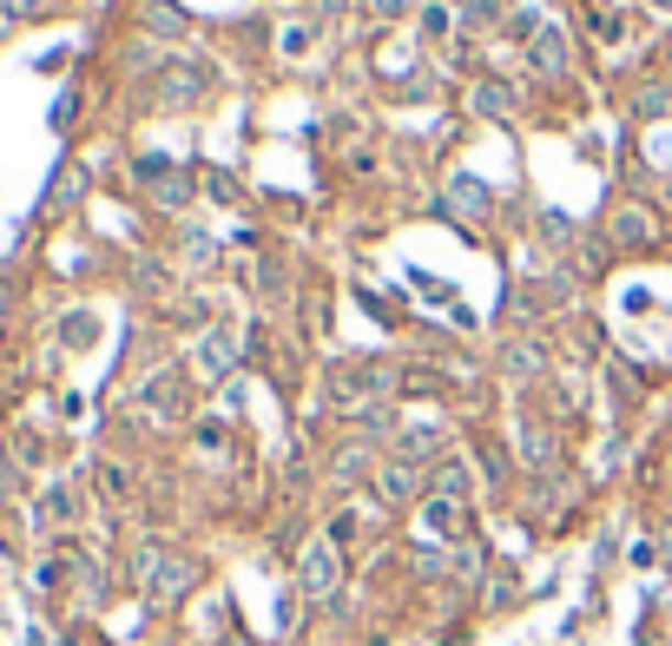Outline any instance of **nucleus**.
Instances as JSON below:
<instances>
[{"label":"nucleus","instance_id":"obj_3","mask_svg":"<svg viewBox=\"0 0 672 646\" xmlns=\"http://www.w3.org/2000/svg\"><path fill=\"white\" fill-rule=\"evenodd\" d=\"M568 59H574V46H568V26H535V40H528V66L541 73V79H561L568 73Z\"/></svg>","mask_w":672,"mask_h":646},{"label":"nucleus","instance_id":"obj_17","mask_svg":"<svg viewBox=\"0 0 672 646\" xmlns=\"http://www.w3.org/2000/svg\"><path fill=\"white\" fill-rule=\"evenodd\" d=\"M330 475H337L343 489H350V482H363V475H370V449H363V442H350V449L337 456V469H330Z\"/></svg>","mask_w":672,"mask_h":646},{"label":"nucleus","instance_id":"obj_19","mask_svg":"<svg viewBox=\"0 0 672 646\" xmlns=\"http://www.w3.org/2000/svg\"><path fill=\"white\" fill-rule=\"evenodd\" d=\"M634 112H640V119H660V112H672V86H640V92H634Z\"/></svg>","mask_w":672,"mask_h":646},{"label":"nucleus","instance_id":"obj_15","mask_svg":"<svg viewBox=\"0 0 672 646\" xmlns=\"http://www.w3.org/2000/svg\"><path fill=\"white\" fill-rule=\"evenodd\" d=\"M449 198H455V211H469V218H482V211H488V191H482V178H469V172H455V178H449Z\"/></svg>","mask_w":672,"mask_h":646},{"label":"nucleus","instance_id":"obj_26","mask_svg":"<svg viewBox=\"0 0 672 646\" xmlns=\"http://www.w3.org/2000/svg\"><path fill=\"white\" fill-rule=\"evenodd\" d=\"M317 13H323V20H337V13H343V0H317Z\"/></svg>","mask_w":672,"mask_h":646},{"label":"nucleus","instance_id":"obj_4","mask_svg":"<svg viewBox=\"0 0 672 646\" xmlns=\"http://www.w3.org/2000/svg\"><path fill=\"white\" fill-rule=\"evenodd\" d=\"M607 238H614L620 251H640V244H653V238H660V225H653V211H647V205H620V211L607 218Z\"/></svg>","mask_w":672,"mask_h":646},{"label":"nucleus","instance_id":"obj_6","mask_svg":"<svg viewBox=\"0 0 672 646\" xmlns=\"http://www.w3.org/2000/svg\"><path fill=\"white\" fill-rule=\"evenodd\" d=\"M205 92H211V79H205L198 66H172L165 86H158V106H198Z\"/></svg>","mask_w":672,"mask_h":646},{"label":"nucleus","instance_id":"obj_27","mask_svg":"<svg viewBox=\"0 0 672 646\" xmlns=\"http://www.w3.org/2000/svg\"><path fill=\"white\" fill-rule=\"evenodd\" d=\"M653 7H667V13H672V0H653Z\"/></svg>","mask_w":672,"mask_h":646},{"label":"nucleus","instance_id":"obj_29","mask_svg":"<svg viewBox=\"0 0 672 646\" xmlns=\"http://www.w3.org/2000/svg\"><path fill=\"white\" fill-rule=\"evenodd\" d=\"M667 198H672V178H667Z\"/></svg>","mask_w":672,"mask_h":646},{"label":"nucleus","instance_id":"obj_13","mask_svg":"<svg viewBox=\"0 0 672 646\" xmlns=\"http://www.w3.org/2000/svg\"><path fill=\"white\" fill-rule=\"evenodd\" d=\"M502 370H508V376H521V383H535V376L548 370V357H541L535 343H508V350H502Z\"/></svg>","mask_w":672,"mask_h":646},{"label":"nucleus","instance_id":"obj_22","mask_svg":"<svg viewBox=\"0 0 672 646\" xmlns=\"http://www.w3.org/2000/svg\"><path fill=\"white\" fill-rule=\"evenodd\" d=\"M422 33L442 40V33H449V7H422Z\"/></svg>","mask_w":672,"mask_h":646},{"label":"nucleus","instance_id":"obj_12","mask_svg":"<svg viewBox=\"0 0 672 646\" xmlns=\"http://www.w3.org/2000/svg\"><path fill=\"white\" fill-rule=\"evenodd\" d=\"M469 106H475V112H488V119H508V112H515V86H508V79H482Z\"/></svg>","mask_w":672,"mask_h":646},{"label":"nucleus","instance_id":"obj_8","mask_svg":"<svg viewBox=\"0 0 672 646\" xmlns=\"http://www.w3.org/2000/svg\"><path fill=\"white\" fill-rule=\"evenodd\" d=\"M515 449H521L528 469H554V456H561L554 436H548V423H521V429H515Z\"/></svg>","mask_w":672,"mask_h":646},{"label":"nucleus","instance_id":"obj_18","mask_svg":"<svg viewBox=\"0 0 672 646\" xmlns=\"http://www.w3.org/2000/svg\"><path fill=\"white\" fill-rule=\"evenodd\" d=\"M462 26H469V33L502 26V0H462Z\"/></svg>","mask_w":672,"mask_h":646},{"label":"nucleus","instance_id":"obj_25","mask_svg":"<svg viewBox=\"0 0 672 646\" xmlns=\"http://www.w3.org/2000/svg\"><path fill=\"white\" fill-rule=\"evenodd\" d=\"M409 7H416V0H376V13H389V20H396V13H409Z\"/></svg>","mask_w":672,"mask_h":646},{"label":"nucleus","instance_id":"obj_10","mask_svg":"<svg viewBox=\"0 0 672 646\" xmlns=\"http://www.w3.org/2000/svg\"><path fill=\"white\" fill-rule=\"evenodd\" d=\"M455 528H462V502L429 495V502H422V535H429V541H455Z\"/></svg>","mask_w":672,"mask_h":646},{"label":"nucleus","instance_id":"obj_14","mask_svg":"<svg viewBox=\"0 0 672 646\" xmlns=\"http://www.w3.org/2000/svg\"><path fill=\"white\" fill-rule=\"evenodd\" d=\"M436 449H442V436H436V429H403V436H396V462H416V469H422Z\"/></svg>","mask_w":672,"mask_h":646},{"label":"nucleus","instance_id":"obj_1","mask_svg":"<svg viewBox=\"0 0 672 646\" xmlns=\"http://www.w3.org/2000/svg\"><path fill=\"white\" fill-rule=\"evenodd\" d=\"M389 390H403V370H389V363H337V370H330V403H337V409L383 403Z\"/></svg>","mask_w":672,"mask_h":646},{"label":"nucleus","instance_id":"obj_24","mask_svg":"<svg viewBox=\"0 0 672 646\" xmlns=\"http://www.w3.org/2000/svg\"><path fill=\"white\" fill-rule=\"evenodd\" d=\"M350 535H356V515H337V522H330V541L350 548Z\"/></svg>","mask_w":672,"mask_h":646},{"label":"nucleus","instance_id":"obj_23","mask_svg":"<svg viewBox=\"0 0 672 646\" xmlns=\"http://www.w3.org/2000/svg\"><path fill=\"white\" fill-rule=\"evenodd\" d=\"M99 482H106V495H112V502H119V495H125V489H132V482H125V469H112V462H106V469H99Z\"/></svg>","mask_w":672,"mask_h":646},{"label":"nucleus","instance_id":"obj_16","mask_svg":"<svg viewBox=\"0 0 672 646\" xmlns=\"http://www.w3.org/2000/svg\"><path fill=\"white\" fill-rule=\"evenodd\" d=\"M535 225H541V244L548 251H574V218L568 211H541Z\"/></svg>","mask_w":672,"mask_h":646},{"label":"nucleus","instance_id":"obj_20","mask_svg":"<svg viewBox=\"0 0 672 646\" xmlns=\"http://www.w3.org/2000/svg\"><path fill=\"white\" fill-rule=\"evenodd\" d=\"M145 26H152V33H185V13H178L172 0H158V7H145Z\"/></svg>","mask_w":672,"mask_h":646},{"label":"nucleus","instance_id":"obj_21","mask_svg":"<svg viewBox=\"0 0 672 646\" xmlns=\"http://www.w3.org/2000/svg\"><path fill=\"white\" fill-rule=\"evenodd\" d=\"M73 515V489H53L46 502H40V522H66Z\"/></svg>","mask_w":672,"mask_h":646},{"label":"nucleus","instance_id":"obj_9","mask_svg":"<svg viewBox=\"0 0 672 646\" xmlns=\"http://www.w3.org/2000/svg\"><path fill=\"white\" fill-rule=\"evenodd\" d=\"M231 363H238L231 337H224V330H211V337L198 343V376H205V383H218V376H231Z\"/></svg>","mask_w":672,"mask_h":646},{"label":"nucleus","instance_id":"obj_5","mask_svg":"<svg viewBox=\"0 0 672 646\" xmlns=\"http://www.w3.org/2000/svg\"><path fill=\"white\" fill-rule=\"evenodd\" d=\"M376 495H383L389 508L416 502V495H422V469H416V462H383V469H376Z\"/></svg>","mask_w":672,"mask_h":646},{"label":"nucleus","instance_id":"obj_11","mask_svg":"<svg viewBox=\"0 0 672 646\" xmlns=\"http://www.w3.org/2000/svg\"><path fill=\"white\" fill-rule=\"evenodd\" d=\"M436 495H442V502H469V495H475V469H469L462 456H449V462L436 469Z\"/></svg>","mask_w":672,"mask_h":646},{"label":"nucleus","instance_id":"obj_28","mask_svg":"<svg viewBox=\"0 0 672 646\" xmlns=\"http://www.w3.org/2000/svg\"><path fill=\"white\" fill-rule=\"evenodd\" d=\"M224 646H244V640H238V634H231V640H224Z\"/></svg>","mask_w":672,"mask_h":646},{"label":"nucleus","instance_id":"obj_2","mask_svg":"<svg viewBox=\"0 0 672 646\" xmlns=\"http://www.w3.org/2000/svg\"><path fill=\"white\" fill-rule=\"evenodd\" d=\"M297 588H304V601H317V607L337 601V588H343V548H337L330 535L304 548V561H297Z\"/></svg>","mask_w":672,"mask_h":646},{"label":"nucleus","instance_id":"obj_7","mask_svg":"<svg viewBox=\"0 0 672 646\" xmlns=\"http://www.w3.org/2000/svg\"><path fill=\"white\" fill-rule=\"evenodd\" d=\"M145 409H158L165 423H178V416H185V390H178V370H158V376L145 383Z\"/></svg>","mask_w":672,"mask_h":646}]
</instances>
